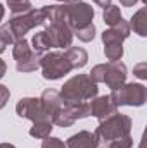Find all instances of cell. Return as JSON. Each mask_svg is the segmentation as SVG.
<instances>
[{
  "label": "cell",
  "instance_id": "1",
  "mask_svg": "<svg viewBox=\"0 0 147 148\" xmlns=\"http://www.w3.org/2000/svg\"><path fill=\"white\" fill-rule=\"evenodd\" d=\"M47 19L43 24V33L50 43V48H68L73 45V29L69 28L64 5H47Z\"/></svg>",
  "mask_w": 147,
  "mask_h": 148
},
{
  "label": "cell",
  "instance_id": "2",
  "mask_svg": "<svg viewBox=\"0 0 147 148\" xmlns=\"http://www.w3.org/2000/svg\"><path fill=\"white\" fill-rule=\"evenodd\" d=\"M132 131V117L126 114H112L111 117L99 122L97 129L94 131L95 140H97V148H107L116 140L128 136Z\"/></svg>",
  "mask_w": 147,
  "mask_h": 148
},
{
  "label": "cell",
  "instance_id": "3",
  "mask_svg": "<svg viewBox=\"0 0 147 148\" xmlns=\"http://www.w3.org/2000/svg\"><path fill=\"white\" fill-rule=\"evenodd\" d=\"M99 93V84L94 83L88 74H76L71 79H68L59 95L64 105H73V103H83V102H90L92 98H95Z\"/></svg>",
  "mask_w": 147,
  "mask_h": 148
},
{
  "label": "cell",
  "instance_id": "4",
  "mask_svg": "<svg viewBox=\"0 0 147 148\" xmlns=\"http://www.w3.org/2000/svg\"><path fill=\"white\" fill-rule=\"evenodd\" d=\"M45 19H47V9L42 7V9H31L23 14H12L7 24H9V28L14 35V41H16V40L24 38L26 33L31 31L33 28L43 26Z\"/></svg>",
  "mask_w": 147,
  "mask_h": 148
},
{
  "label": "cell",
  "instance_id": "5",
  "mask_svg": "<svg viewBox=\"0 0 147 148\" xmlns=\"http://www.w3.org/2000/svg\"><path fill=\"white\" fill-rule=\"evenodd\" d=\"M40 69H42L43 79H47V81H57L73 71L66 53L59 52V50L45 52L40 59Z\"/></svg>",
  "mask_w": 147,
  "mask_h": 148
},
{
  "label": "cell",
  "instance_id": "6",
  "mask_svg": "<svg viewBox=\"0 0 147 148\" xmlns=\"http://www.w3.org/2000/svg\"><path fill=\"white\" fill-rule=\"evenodd\" d=\"M111 100L116 107H142L147 100V88L142 83H125L116 90H111Z\"/></svg>",
  "mask_w": 147,
  "mask_h": 148
},
{
  "label": "cell",
  "instance_id": "7",
  "mask_svg": "<svg viewBox=\"0 0 147 148\" xmlns=\"http://www.w3.org/2000/svg\"><path fill=\"white\" fill-rule=\"evenodd\" d=\"M12 57L16 60V69L17 73H33L40 67V59L43 53H38L31 48L30 41L24 38L16 40L12 43Z\"/></svg>",
  "mask_w": 147,
  "mask_h": 148
},
{
  "label": "cell",
  "instance_id": "8",
  "mask_svg": "<svg viewBox=\"0 0 147 148\" xmlns=\"http://www.w3.org/2000/svg\"><path fill=\"white\" fill-rule=\"evenodd\" d=\"M64 5V16L66 21L69 24V28L73 29V33L80 28H85L88 24L94 23V7L87 2H73V3H62Z\"/></svg>",
  "mask_w": 147,
  "mask_h": 148
},
{
  "label": "cell",
  "instance_id": "9",
  "mask_svg": "<svg viewBox=\"0 0 147 148\" xmlns=\"http://www.w3.org/2000/svg\"><path fill=\"white\" fill-rule=\"evenodd\" d=\"M16 114L23 119H30L31 122H40V121H50V115L43 110L40 98L35 97H26L21 98L16 105ZM52 122V121H50Z\"/></svg>",
  "mask_w": 147,
  "mask_h": 148
},
{
  "label": "cell",
  "instance_id": "10",
  "mask_svg": "<svg viewBox=\"0 0 147 148\" xmlns=\"http://www.w3.org/2000/svg\"><path fill=\"white\" fill-rule=\"evenodd\" d=\"M126 76H128V69L121 60L116 62H107L106 64V74H104V83L109 86L111 90L119 88L121 84L126 83Z\"/></svg>",
  "mask_w": 147,
  "mask_h": 148
},
{
  "label": "cell",
  "instance_id": "11",
  "mask_svg": "<svg viewBox=\"0 0 147 148\" xmlns=\"http://www.w3.org/2000/svg\"><path fill=\"white\" fill-rule=\"evenodd\" d=\"M88 103H90V115H94V117L99 119V121H104V119H107L112 114L118 112V107L114 105V102L111 100L109 95L95 97V98H92Z\"/></svg>",
  "mask_w": 147,
  "mask_h": 148
},
{
  "label": "cell",
  "instance_id": "12",
  "mask_svg": "<svg viewBox=\"0 0 147 148\" xmlns=\"http://www.w3.org/2000/svg\"><path fill=\"white\" fill-rule=\"evenodd\" d=\"M130 36V26L128 21L121 19L118 24L111 26L109 29H106L102 33V43H123L126 38Z\"/></svg>",
  "mask_w": 147,
  "mask_h": 148
},
{
  "label": "cell",
  "instance_id": "13",
  "mask_svg": "<svg viewBox=\"0 0 147 148\" xmlns=\"http://www.w3.org/2000/svg\"><path fill=\"white\" fill-rule=\"evenodd\" d=\"M40 103H42L43 110L47 112L50 117H52L55 112L64 105L62 100H61L59 91H57V90H52V88H50V90H45V91L42 93V97H40Z\"/></svg>",
  "mask_w": 147,
  "mask_h": 148
},
{
  "label": "cell",
  "instance_id": "14",
  "mask_svg": "<svg viewBox=\"0 0 147 148\" xmlns=\"http://www.w3.org/2000/svg\"><path fill=\"white\" fill-rule=\"evenodd\" d=\"M68 148H97V140L92 131H80L66 140Z\"/></svg>",
  "mask_w": 147,
  "mask_h": 148
},
{
  "label": "cell",
  "instance_id": "15",
  "mask_svg": "<svg viewBox=\"0 0 147 148\" xmlns=\"http://www.w3.org/2000/svg\"><path fill=\"white\" fill-rule=\"evenodd\" d=\"M64 53H66V57H68V60H69V64H71L73 69H81L88 62V53L81 47H73L71 45V47H68L64 50Z\"/></svg>",
  "mask_w": 147,
  "mask_h": 148
},
{
  "label": "cell",
  "instance_id": "16",
  "mask_svg": "<svg viewBox=\"0 0 147 148\" xmlns=\"http://www.w3.org/2000/svg\"><path fill=\"white\" fill-rule=\"evenodd\" d=\"M128 26H130V31L133 29V33H137L139 36H142V38L147 36V10H146V7L139 9L132 16Z\"/></svg>",
  "mask_w": 147,
  "mask_h": 148
},
{
  "label": "cell",
  "instance_id": "17",
  "mask_svg": "<svg viewBox=\"0 0 147 148\" xmlns=\"http://www.w3.org/2000/svg\"><path fill=\"white\" fill-rule=\"evenodd\" d=\"M50 121H52L54 126H59V127H69V126H73L74 122H76L73 119V115L69 114V110H68L66 105H62L59 110L55 112V114L50 117Z\"/></svg>",
  "mask_w": 147,
  "mask_h": 148
},
{
  "label": "cell",
  "instance_id": "18",
  "mask_svg": "<svg viewBox=\"0 0 147 148\" xmlns=\"http://www.w3.org/2000/svg\"><path fill=\"white\" fill-rule=\"evenodd\" d=\"M54 124L50 121H40V122H33V127L30 129V136L37 138V140H45L50 136Z\"/></svg>",
  "mask_w": 147,
  "mask_h": 148
},
{
  "label": "cell",
  "instance_id": "19",
  "mask_svg": "<svg viewBox=\"0 0 147 148\" xmlns=\"http://www.w3.org/2000/svg\"><path fill=\"white\" fill-rule=\"evenodd\" d=\"M123 19V16H121V10H119V7L118 5H107V7H104V10H102V21L107 24V26H114V24H118L119 21Z\"/></svg>",
  "mask_w": 147,
  "mask_h": 148
},
{
  "label": "cell",
  "instance_id": "20",
  "mask_svg": "<svg viewBox=\"0 0 147 148\" xmlns=\"http://www.w3.org/2000/svg\"><path fill=\"white\" fill-rule=\"evenodd\" d=\"M104 55L109 62L121 60L123 57V43H106L104 45Z\"/></svg>",
  "mask_w": 147,
  "mask_h": 148
},
{
  "label": "cell",
  "instance_id": "21",
  "mask_svg": "<svg viewBox=\"0 0 147 148\" xmlns=\"http://www.w3.org/2000/svg\"><path fill=\"white\" fill-rule=\"evenodd\" d=\"M31 48L38 52V53H45V52H49L50 50V43H49V40L45 36V33L43 31H40V33H35L33 38H31Z\"/></svg>",
  "mask_w": 147,
  "mask_h": 148
},
{
  "label": "cell",
  "instance_id": "22",
  "mask_svg": "<svg viewBox=\"0 0 147 148\" xmlns=\"http://www.w3.org/2000/svg\"><path fill=\"white\" fill-rule=\"evenodd\" d=\"M69 114L73 115L74 121L78 119H85V117H90V103L88 102H83V103H73V105H66Z\"/></svg>",
  "mask_w": 147,
  "mask_h": 148
},
{
  "label": "cell",
  "instance_id": "23",
  "mask_svg": "<svg viewBox=\"0 0 147 148\" xmlns=\"http://www.w3.org/2000/svg\"><path fill=\"white\" fill-rule=\"evenodd\" d=\"M12 43H14V35H12V31H10L9 24L0 26V55L5 52V48H7V47H9V45H12Z\"/></svg>",
  "mask_w": 147,
  "mask_h": 148
},
{
  "label": "cell",
  "instance_id": "24",
  "mask_svg": "<svg viewBox=\"0 0 147 148\" xmlns=\"http://www.w3.org/2000/svg\"><path fill=\"white\" fill-rule=\"evenodd\" d=\"M7 3H9V9L12 14H23V12H28L33 9L30 0H7Z\"/></svg>",
  "mask_w": 147,
  "mask_h": 148
},
{
  "label": "cell",
  "instance_id": "25",
  "mask_svg": "<svg viewBox=\"0 0 147 148\" xmlns=\"http://www.w3.org/2000/svg\"><path fill=\"white\" fill-rule=\"evenodd\" d=\"M73 35L74 36H78L80 41L88 43V41H92V40L95 38V24L92 23V24H88V26H85V28H80V29L74 31Z\"/></svg>",
  "mask_w": 147,
  "mask_h": 148
},
{
  "label": "cell",
  "instance_id": "26",
  "mask_svg": "<svg viewBox=\"0 0 147 148\" xmlns=\"http://www.w3.org/2000/svg\"><path fill=\"white\" fill-rule=\"evenodd\" d=\"M104 74H106V64H97L92 67V71L88 73V77L94 83H104Z\"/></svg>",
  "mask_w": 147,
  "mask_h": 148
},
{
  "label": "cell",
  "instance_id": "27",
  "mask_svg": "<svg viewBox=\"0 0 147 148\" xmlns=\"http://www.w3.org/2000/svg\"><path fill=\"white\" fill-rule=\"evenodd\" d=\"M42 148H68V147H66V143H64L62 140L54 138V136H49V138H45V140H43Z\"/></svg>",
  "mask_w": 147,
  "mask_h": 148
},
{
  "label": "cell",
  "instance_id": "28",
  "mask_svg": "<svg viewBox=\"0 0 147 148\" xmlns=\"http://www.w3.org/2000/svg\"><path fill=\"white\" fill-rule=\"evenodd\" d=\"M133 74L139 79H147V62H139L133 66Z\"/></svg>",
  "mask_w": 147,
  "mask_h": 148
},
{
  "label": "cell",
  "instance_id": "29",
  "mask_svg": "<svg viewBox=\"0 0 147 148\" xmlns=\"http://www.w3.org/2000/svg\"><path fill=\"white\" fill-rule=\"evenodd\" d=\"M9 98H10V90L5 84H0V110L7 105Z\"/></svg>",
  "mask_w": 147,
  "mask_h": 148
},
{
  "label": "cell",
  "instance_id": "30",
  "mask_svg": "<svg viewBox=\"0 0 147 148\" xmlns=\"http://www.w3.org/2000/svg\"><path fill=\"white\" fill-rule=\"evenodd\" d=\"M94 3L104 9V7H107V5H111V0H94Z\"/></svg>",
  "mask_w": 147,
  "mask_h": 148
},
{
  "label": "cell",
  "instance_id": "31",
  "mask_svg": "<svg viewBox=\"0 0 147 148\" xmlns=\"http://www.w3.org/2000/svg\"><path fill=\"white\" fill-rule=\"evenodd\" d=\"M5 73H7V64H5V62L0 59V79L5 76Z\"/></svg>",
  "mask_w": 147,
  "mask_h": 148
},
{
  "label": "cell",
  "instance_id": "32",
  "mask_svg": "<svg viewBox=\"0 0 147 148\" xmlns=\"http://www.w3.org/2000/svg\"><path fill=\"white\" fill-rule=\"evenodd\" d=\"M139 0H119V3L123 5V7H132V5H135Z\"/></svg>",
  "mask_w": 147,
  "mask_h": 148
},
{
  "label": "cell",
  "instance_id": "33",
  "mask_svg": "<svg viewBox=\"0 0 147 148\" xmlns=\"http://www.w3.org/2000/svg\"><path fill=\"white\" fill-rule=\"evenodd\" d=\"M3 14H5V7L0 3V23H2V19H3Z\"/></svg>",
  "mask_w": 147,
  "mask_h": 148
},
{
  "label": "cell",
  "instance_id": "34",
  "mask_svg": "<svg viewBox=\"0 0 147 148\" xmlns=\"http://www.w3.org/2000/svg\"><path fill=\"white\" fill-rule=\"evenodd\" d=\"M0 148H16V147L10 145V143H0Z\"/></svg>",
  "mask_w": 147,
  "mask_h": 148
},
{
  "label": "cell",
  "instance_id": "35",
  "mask_svg": "<svg viewBox=\"0 0 147 148\" xmlns=\"http://www.w3.org/2000/svg\"><path fill=\"white\" fill-rule=\"evenodd\" d=\"M59 3H73V2H80V0H57Z\"/></svg>",
  "mask_w": 147,
  "mask_h": 148
},
{
  "label": "cell",
  "instance_id": "36",
  "mask_svg": "<svg viewBox=\"0 0 147 148\" xmlns=\"http://www.w3.org/2000/svg\"><path fill=\"white\" fill-rule=\"evenodd\" d=\"M142 3H147V0H142Z\"/></svg>",
  "mask_w": 147,
  "mask_h": 148
}]
</instances>
